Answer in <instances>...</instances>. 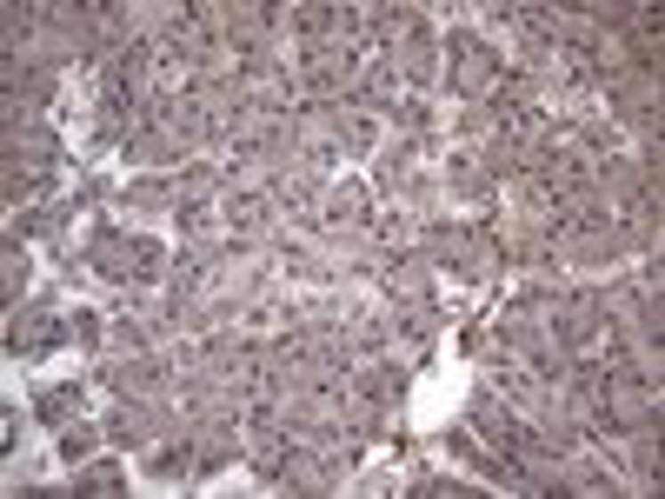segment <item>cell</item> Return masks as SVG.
I'll return each instance as SVG.
<instances>
[{"instance_id": "cell-1", "label": "cell", "mask_w": 665, "mask_h": 499, "mask_svg": "<svg viewBox=\"0 0 665 499\" xmlns=\"http://www.w3.org/2000/svg\"><path fill=\"white\" fill-rule=\"evenodd\" d=\"M34 406H40V420L74 426V413H80V386H40V393H34Z\"/></svg>"}, {"instance_id": "cell-2", "label": "cell", "mask_w": 665, "mask_h": 499, "mask_svg": "<svg viewBox=\"0 0 665 499\" xmlns=\"http://www.w3.org/2000/svg\"><path fill=\"white\" fill-rule=\"evenodd\" d=\"M632 473H639V479H653V487H659V439H653V433H645L639 447H632Z\"/></svg>"}, {"instance_id": "cell-3", "label": "cell", "mask_w": 665, "mask_h": 499, "mask_svg": "<svg viewBox=\"0 0 665 499\" xmlns=\"http://www.w3.org/2000/svg\"><path fill=\"white\" fill-rule=\"evenodd\" d=\"M74 493H120V466H93V473H80Z\"/></svg>"}, {"instance_id": "cell-4", "label": "cell", "mask_w": 665, "mask_h": 499, "mask_svg": "<svg viewBox=\"0 0 665 499\" xmlns=\"http://www.w3.org/2000/svg\"><path fill=\"white\" fill-rule=\"evenodd\" d=\"M126 200H134L140 213H160V206H166V187H160V180H140V187L126 193Z\"/></svg>"}, {"instance_id": "cell-5", "label": "cell", "mask_w": 665, "mask_h": 499, "mask_svg": "<svg viewBox=\"0 0 665 499\" xmlns=\"http://www.w3.org/2000/svg\"><path fill=\"white\" fill-rule=\"evenodd\" d=\"M360 213H366V193L360 187H339L333 193V220H360Z\"/></svg>"}, {"instance_id": "cell-6", "label": "cell", "mask_w": 665, "mask_h": 499, "mask_svg": "<svg viewBox=\"0 0 665 499\" xmlns=\"http://www.w3.org/2000/svg\"><path fill=\"white\" fill-rule=\"evenodd\" d=\"M87 447H93L87 426H67V433H61V453H67V460H87Z\"/></svg>"}]
</instances>
